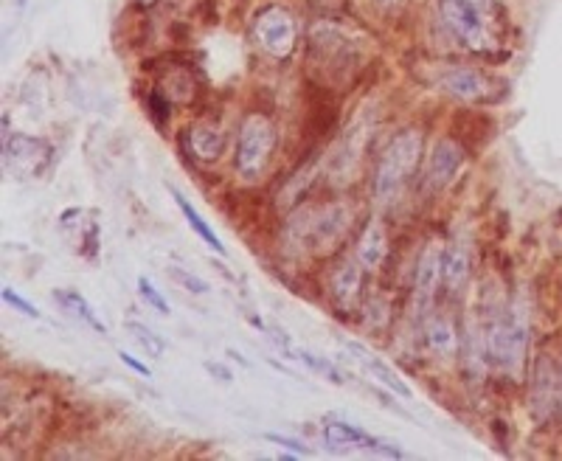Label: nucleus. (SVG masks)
Segmentation results:
<instances>
[{"mask_svg": "<svg viewBox=\"0 0 562 461\" xmlns=\"http://www.w3.org/2000/svg\"><path fill=\"white\" fill-rule=\"evenodd\" d=\"M444 26L459 40L464 48L484 54L495 45L489 31V20L495 15L492 0H439Z\"/></svg>", "mask_w": 562, "mask_h": 461, "instance_id": "obj_1", "label": "nucleus"}, {"mask_svg": "<svg viewBox=\"0 0 562 461\" xmlns=\"http://www.w3.org/2000/svg\"><path fill=\"white\" fill-rule=\"evenodd\" d=\"M419 147H422V138H419V133H414V130L397 135V138L391 141V147H388V152L383 155L380 169H377V180H374L380 200H391V197L400 194L408 172H411L416 166V161H419Z\"/></svg>", "mask_w": 562, "mask_h": 461, "instance_id": "obj_2", "label": "nucleus"}, {"mask_svg": "<svg viewBox=\"0 0 562 461\" xmlns=\"http://www.w3.org/2000/svg\"><path fill=\"white\" fill-rule=\"evenodd\" d=\"M526 349H529V327L518 313H503L489 327V355L501 369L518 372Z\"/></svg>", "mask_w": 562, "mask_h": 461, "instance_id": "obj_3", "label": "nucleus"}, {"mask_svg": "<svg viewBox=\"0 0 562 461\" xmlns=\"http://www.w3.org/2000/svg\"><path fill=\"white\" fill-rule=\"evenodd\" d=\"M276 144V133L270 127L265 116H251L245 119L242 130H239L237 144V166L245 178H256L270 161V152Z\"/></svg>", "mask_w": 562, "mask_h": 461, "instance_id": "obj_4", "label": "nucleus"}, {"mask_svg": "<svg viewBox=\"0 0 562 461\" xmlns=\"http://www.w3.org/2000/svg\"><path fill=\"white\" fill-rule=\"evenodd\" d=\"M324 436L332 447H363V450L383 453L388 459H402L400 447L385 442V439H377V436H369V433L349 425V422H326Z\"/></svg>", "mask_w": 562, "mask_h": 461, "instance_id": "obj_5", "label": "nucleus"}, {"mask_svg": "<svg viewBox=\"0 0 562 461\" xmlns=\"http://www.w3.org/2000/svg\"><path fill=\"white\" fill-rule=\"evenodd\" d=\"M439 88L447 90L461 102H481L487 96V79L473 68H444L439 74Z\"/></svg>", "mask_w": 562, "mask_h": 461, "instance_id": "obj_6", "label": "nucleus"}, {"mask_svg": "<svg viewBox=\"0 0 562 461\" xmlns=\"http://www.w3.org/2000/svg\"><path fill=\"white\" fill-rule=\"evenodd\" d=\"M259 37H262V45H265L270 54L276 57H284L290 54L293 48V40H296V29H293V20L287 12H279V9H270L262 23H259Z\"/></svg>", "mask_w": 562, "mask_h": 461, "instance_id": "obj_7", "label": "nucleus"}, {"mask_svg": "<svg viewBox=\"0 0 562 461\" xmlns=\"http://www.w3.org/2000/svg\"><path fill=\"white\" fill-rule=\"evenodd\" d=\"M439 282H444V253L442 248L430 245L416 268V296L422 304H430V298L439 290Z\"/></svg>", "mask_w": 562, "mask_h": 461, "instance_id": "obj_8", "label": "nucleus"}, {"mask_svg": "<svg viewBox=\"0 0 562 461\" xmlns=\"http://www.w3.org/2000/svg\"><path fill=\"white\" fill-rule=\"evenodd\" d=\"M349 352H355V357L363 363V369L377 380V383H383L385 388H391L394 394H400L402 400H411V388L405 386L400 380V374L394 372L385 360H380L377 355H371L366 346H360V343H349Z\"/></svg>", "mask_w": 562, "mask_h": 461, "instance_id": "obj_9", "label": "nucleus"}, {"mask_svg": "<svg viewBox=\"0 0 562 461\" xmlns=\"http://www.w3.org/2000/svg\"><path fill=\"white\" fill-rule=\"evenodd\" d=\"M360 282H363V273H360V265L357 262H343L341 268L335 270L332 276V296L341 304V310H352L357 304V296H360Z\"/></svg>", "mask_w": 562, "mask_h": 461, "instance_id": "obj_10", "label": "nucleus"}, {"mask_svg": "<svg viewBox=\"0 0 562 461\" xmlns=\"http://www.w3.org/2000/svg\"><path fill=\"white\" fill-rule=\"evenodd\" d=\"M461 164V149L456 144H450V141H439L436 149H433V155H430V183L433 186H439L442 189L447 180L456 175V169Z\"/></svg>", "mask_w": 562, "mask_h": 461, "instance_id": "obj_11", "label": "nucleus"}, {"mask_svg": "<svg viewBox=\"0 0 562 461\" xmlns=\"http://www.w3.org/2000/svg\"><path fill=\"white\" fill-rule=\"evenodd\" d=\"M467 273H470V256L467 248L453 245L450 251L444 253V287L447 290H461V284L467 282Z\"/></svg>", "mask_w": 562, "mask_h": 461, "instance_id": "obj_12", "label": "nucleus"}, {"mask_svg": "<svg viewBox=\"0 0 562 461\" xmlns=\"http://www.w3.org/2000/svg\"><path fill=\"white\" fill-rule=\"evenodd\" d=\"M343 228H346V211L341 206H329L324 211V217L321 220H315V234L312 239L321 245V248H329V245H335V239H341Z\"/></svg>", "mask_w": 562, "mask_h": 461, "instance_id": "obj_13", "label": "nucleus"}, {"mask_svg": "<svg viewBox=\"0 0 562 461\" xmlns=\"http://www.w3.org/2000/svg\"><path fill=\"white\" fill-rule=\"evenodd\" d=\"M54 301H60L62 307L68 310L71 315H76V318H82L85 324H90V327L96 329V332H107V327H104L102 321L96 318V313L90 310V304L85 301V296L82 293H76V290H57L54 293Z\"/></svg>", "mask_w": 562, "mask_h": 461, "instance_id": "obj_14", "label": "nucleus"}, {"mask_svg": "<svg viewBox=\"0 0 562 461\" xmlns=\"http://www.w3.org/2000/svg\"><path fill=\"white\" fill-rule=\"evenodd\" d=\"M172 194H175V203H178V209L183 211V217H186V223L192 225L194 231L200 234V239L206 242L208 248H214V251H217V253H225V245H222L220 239H217V234H214V231L208 228L206 220H203V217L197 214V209H194L192 203H189V200H186V197H183V194H180L178 189H172Z\"/></svg>", "mask_w": 562, "mask_h": 461, "instance_id": "obj_15", "label": "nucleus"}, {"mask_svg": "<svg viewBox=\"0 0 562 461\" xmlns=\"http://www.w3.org/2000/svg\"><path fill=\"white\" fill-rule=\"evenodd\" d=\"M383 256H385L383 228H380V225H369L366 237H363L360 248H357V259H360V262H363L366 268H377Z\"/></svg>", "mask_w": 562, "mask_h": 461, "instance_id": "obj_16", "label": "nucleus"}, {"mask_svg": "<svg viewBox=\"0 0 562 461\" xmlns=\"http://www.w3.org/2000/svg\"><path fill=\"white\" fill-rule=\"evenodd\" d=\"M428 346L442 357H450L456 352V332L450 327V321H444V318H433L430 321Z\"/></svg>", "mask_w": 562, "mask_h": 461, "instance_id": "obj_17", "label": "nucleus"}, {"mask_svg": "<svg viewBox=\"0 0 562 461\" xmlns=\"http://www.w3.org/2000/svg\"><path fill=\"white\" fill-rule=\"evenodd\" d=\"M127 329H130V335H133L135 341L147 349L149 355L163 357V352H166V341H163L161 335H155L152 329L144 327V324H138V321H127Z\"/></svg>", "mask_w": 562, "mask_h": 461, "instance_id": "obj_18", "label": "nucleus"}, {"mask_svg": "<svg viewBox=\"0 0 562 461\" xmlns=\"http://www.w3.org/2000/svg\"><path fill=\"white\" fill-rule=\"evenodd\" d=\"M166 273H169V279H175V282H178L183 290H189V293H197V296L208 293V284L203 282L200 276L189 273V270L178 268V265H169V268H166Z\"/></svg>", "mask_w": 562, "mask_h": 461, "instance_id": "obj_19", "label": "nucleus"}, {"mask_svg": "<svg viewBox=\"0 0 562 461\" xmlns=\"http://www.w3.org/2000/svg\"><path fill=\"white\" fill-rule=\"evenodd\" d=\"M138 293H141V298L147 301V304L152 307V310H155V313L169 315V304L163 301V296L158 293V290H155V284L149 282L147 276H141V279H138Z\"/></svg>", "mask_w": 562, "mask_h": 461, "instance_id": "obj_20", "label": "nucleus"}, {"mask_svg": "<svg viewBox=\"0 0 562 461\" xmlns=\"http://www.w3.org/2000/svg\"><path fill=\"white\" fill-rule=\"evenodd\" d=\"M3 301H6V304H12L17 313L29 315V318H40V310H37V307H31L26 298H20L17 293H12L9 287H3Z\"/></svg>", "mask_w": 562, "mask_h": 461, "instance_id": "obj_21", "label": "nucleus"}, {"mask_svg": "<svg viewBox=\"0 0 562 461\" xmlns=\"http://www.w3.org/2000/svg\"><path fill=\"white\" fill-rule=\"evenodd\" d=\"M267 439L270 442H276V445L287 447V450H293L296 456H310V447H304L301 442H296V439H290V436H279V433H267Z\"/></svg>", "mask_w": 562, "mask_h": 461, "instance_id": "obj_22", "label": "nucleus"}, {"mask_svg": "<svg viewBox=\"0 0 562 461\" xmlns=\"http://www.w3.org/2000/svg\"><path fill=\"white\" fill-rule=\"evenodd\" d=\"M119 357H121V363H127V366H130L133 372H138V374H144V377H149V369H147V366H144V363H138V360H135L133 355H127V352H119Z\"/></svg>", "mask_w": 562, "mask_h": 461, "instance_id": "obj_23", "label": "nucleus"}, {"mask_svg": "<svg viewBox=\"0 0 562 461\" xmlns=\"http://www.w3.org/2000/svg\"><path fill=\"white\" fill-rule=\"evenodd\" d=\"M206 369L211 374H220V380H225V383L231 380V372H228V369H222L220 363H206Z\"/></svg>", "mask_w": 562, "mask_h": 461, "instance_id": "obj_24", "label": "nucleus"}, {"mask_svg": "<svg viewBox=\"0 0 562 461\" xmlns=\"http://www.w3.org/2000/svg\"><path fill=\"white\" fill-rule=\"evenodd\" d=\"M141 3H144V6H149V3H155V0H141Z\"/></svg>", "mask_w": 562, "mask_h": 461, "instance_id": "obj_25", "label": "nucleus"}]
</instances>
